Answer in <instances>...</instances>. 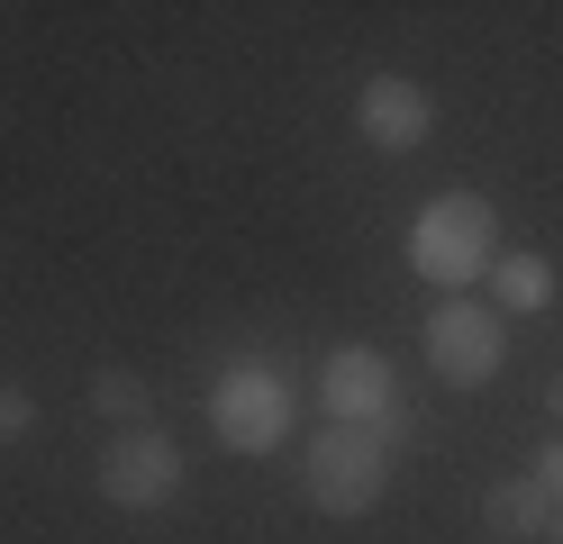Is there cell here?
<instances>
[{
  "instance_id": "obj_11",
  "label": "cell",
  "mask_w": 563,
  "mask_h": 544,
  "mask_svg": "<svg viewBox=\"0 0 563 544\" xmlns=\"http://www.w3.org/2000/svg\"><path fill=\"white\" fill-rule=\"evenodd\" d=\"M37 426H46V409H37V390L0 373V454H19V445H27V435H37Z\"/></svg>"
},
{
  "instance_id": "obj_13",
  "label": "cell",
  "mask_w": 563,
  "mask_h": 544,
  "mask_svg": "<svg viewBox=\"0 0 563 544\" xmlns=\"http://www.w3.org/2000/svg\"><path fill=\"white\" fill-rule=\"evenodd\" d=\"M527 481H537V490L554 499V518H563V435H545V445H537V463H527Z\"/></svg>"
},
{
  "instance_id": "obj_1",
  "label": "cell",
  "mask_w": 563,
  "mask_h": 544,
  "mask_svg": "<svg viewBox=\"0 0 563 544\" xmlns=\"http://www.w3.org/2000/svg\"><path fill=\"white\" fill-rule=\"evenodd\" d=\"M490 264H500V209H490V191H437L409 218V273L437 281L445 300L490 281Z\"/></svg>"
},
{
  "instance_id": "obj_10",
  "label": "cell",
  "mask_w": 563,
  "mask_h": 544,
  "mask_svg": "<svg viewBox=\"0 0 563 544\" xmlns=\"http://www.w3.org/2000/svg\"><path fill=\"white\" fill-rule=\"evenodd\" d=\"M91 409L110 418V426H155V418H146V409H155V390L136 381L128 363H100V373H91Z\"/></svg>"
},
{
  "instance_id": "obj_9",
  "label": "cell",
  "mask_w": 563,
  "mask_h": 544,
  "mask_svg": "<svg viewBox=\"0 0 563 544\" xmlns=\"http://www.w3.org/2000/svg\"><path fill=\"white\" fill-rule=\"evenodd\" d=\"M490 290H500L509 318H537V309H554V264L545 254H500V264H490Z\"/></svg>"
},
{
  "instance_id": "obj_4",
  "label": "cell",
  "mask_w": 563,
  "mask_h": 544,
  "mask_svg": "<svg viewBox=\"0 0 563 544\" xmlns=\"http://www.w3.org/2000/svg\"><path fill=\"white\" fill-rule=\"evenodd\" d=\"M91 481H100V499H110L119 518H164V508L183 499V481H191V454L173 445L164 426H119L110 445H100Z\"/></svg>"
},
{
  "instance_id": "obj_3",
  "label": "cell",
  "mask_w": 563,
  "mask_h": 544,
  "mask_svg": "<svg viewBox=\"0 0 563 544\" xmlns=\"http://www.w3.org/2000/svg\"><path fill=\"white\" fill-rule=\"evenodd\" d=\"M300 490L319 518H373L382 490H391V454H382V435L373 426H319L309 435V454H300Z\"/></svg>"
},
{
  "instance_id": "obj_5",
  "label": "cell",
  "mask_w": 563,
  "mask_h": 544,
  "mask_svg": "<svg viewBox=\"0 0 563 544\" xmlns=\"http://www.w3.org/2000/svg\"><path fill=\"white\" fill-rule=\"evenodd\" d=\"M500 363H509L500 309H482V300H437V309H428V373H437L445 390L500 381Z\"/></svg>"
},
{
  "instance_id": "obj_6",
  "label": "cell",
  "mask_w": 563,
  "mask_h": 544,
  "mask_svg": "<svg viewBox=\"0 0 563 544\" xmlns=\"http://www.w3.org/2000/svg\"><path fill=\"white\" fill-rule=\"evenodd\" d=\"M319 409L328 426H373L382 409H400V373L382 345H328L319 354Z\"/></svg>"
},
{
  "instance_id": "obj_14",
  "label": "cell",
  "mask_w": 563,
  "mask_h": 544,
  "mask_svg": "<svg viewBox=\"0 0 563 544\" xmlns=\"http://www.w3.org/2000/svg\"><path fill=\"white\" fill-rule=\"evenodd\" d=\"M545 409H554V435H563V373L545 381Z\"/></svg>"
},
{
  "instance_id": "obj_12",
  "label": "cell",
  "mask_w": 563,
  "mask_h": 544,
  "mask_svg": "<svg viewBox=\"0 0 563 544\" xmlns=\"http://www.w3.org/2000/svg\"><path fill=\"white\" fill-rule=\"evenodd\" d=\"M373 435H382V454L400 463V454L418 445V409H409V399H400V409H382V418H373Z\"/></svg>"
},
{
  "instance_id": "obj_15",
  "label": "cell",
  "mask_w": 563,
  "mask_h": 544,
  "mask_svg": "<svg viewBox=\"0 0 563 544\" xmlns=\"http://www.w3.org/2000/svg\"><path fill=\"white\" fill-rule=\"evenodd\" d=\"M545 544H563V518H554V526H545Z\"/></svg>"
},
{
  "instance_id": "obj_8",
  "label": "cell",
  "mask_w": 563,
  "mask_h": 544,
  "mask_svg": "<svg viewBox=\"0 0 563 544\" xmlns=\"http://www.w3.org/2000/svg\"><path fill=\"white\" fill-rule=\"evenodd\" d=\"M545 526H554V499L527 481V471H509V481L482 490V535L490 544H545Z\"/></svg>"
},
{
  "instance_id": "obj_7",
  "label": "cell",
  "mask_w": 563,
  "mask_h": 544,
  "mask_svg": "<svg viewBox=\"0 0 563 544\" xmlns=\"http://www.w3.org/2000/svg\"><path fill=\"white\" fill-rule=\"evenodd\" d=\"M355 127L373 155H418V145L437 136V91L418 82V73H373L355 91Z\"/></svg>"
},
{
  "instance_id": "obj_2",
  "label": "cell",
  "mask_w": 563,
  "mask_h": 544,
  "mask_svg": "<svg viewBox=\"0 0 563 544\" xmlns=\"http://www.w3.org/2000/svg\"><path fill=\"white\" fill-rule=\"evenodd\" d=\"M291 418H300V399H291V373L264 354H236L219 381H209V435H219L228 454H282L291 445Z\"/></svg>"
}]
</instances>
